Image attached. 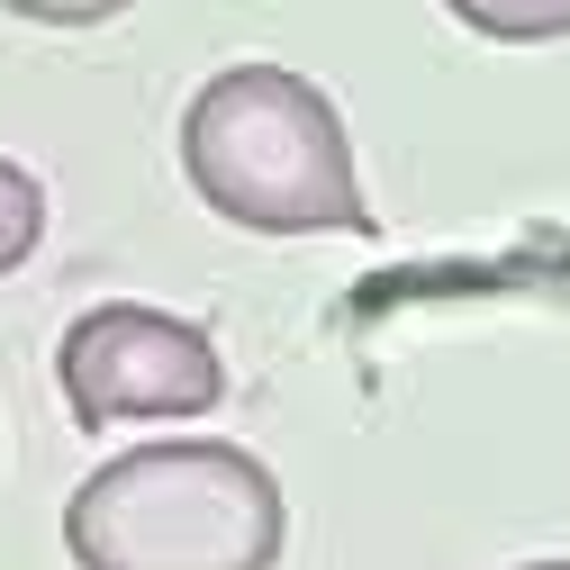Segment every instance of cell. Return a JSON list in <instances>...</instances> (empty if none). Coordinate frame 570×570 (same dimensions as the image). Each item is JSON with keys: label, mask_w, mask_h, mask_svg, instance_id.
<instances>
[{"label": "cell", "mask_w": 570, "mask_h": 570, "mask_svg": "<svg viewBox=\"0 0 570 570\" xmlns=\"http://www.w3.org/2000/svg\"><path fill=\"white\" fill-rule=\"evenodd\" d=\"M37 245H46V190H37L28 164L0 155V272H19Z\"/></svg>", "instance_id": "obj_5"}, {"label": "cell", "mask_w": 570, "mask_h": 570, "mask_svg": "<svg viewBox=\"0 0 570 570\" xmlns=\"http://www.w3.org/2000/svg\"><path fill=\"white\" fill-rule=\"evenodd\" d=\"M190 190L245 236H372L335 100L291 63H227L181 109Z\"/></svg>", "instance_id": "obj_1"}, {"label": "cell", "mask_w": 570, "mask_h": 570, "mask_svg": "<svg viewBox=\"0 0 570 570\" xmlns=\"http://www.w3.org/2000/svg\"><path fill=\"white\" fill-rule=\"evenodd\" d=\"M281 534V480L218 435L127 444L63 498L73 570H272Z\"/></svg>", "instance_id": "obj_2"}, {"label": "cell", "mask_w": 570, "mask_h": 570, "mask_svg": "<svg viewBox=\"0 0 570 570\" xmlns=\"http://www.w3.org/2000/svg\"><path fill=\"white\" fill-rule=\"evenodd\" d=\"M10 19H28V28H109V19H127L136 0H0Z\"/></svg>", "instance_id": "obj_6"}, {"label": "cell", "mask_w": 570, "mask_h": 570, "mask_svg": "<svg viewBox=\"0 0 570 570\" xmlns=\"http://www.w3.org/2000/svg\"><path fill=\"white\" fill-rule=\"evenodd\" d=\"M55 381H63V407H73L82 435H109V425H181V416H208L227 399V363L208 326L173 317V308H146V299H100L63 326L55 344Z\"/></svg>", "instance_id": "obj_3"}, {"label": "cell", "mask_w": 570, "mask_h": 570, "mask_svg": "<svg viewBox=\"0 0 570 570\" xmlns=\"http://www.w3.org/2000/svg\"><path fill=\"white\" fill-rule=\"evenodd\" d=\"M517 570H570V561H517Z\"/></svg>", "instance_id": "obj_7"}, {"label": "cell", "mask_w": 570, "mask_h": 570, "mask_svg": "<svg viewBox=\"0 0 570 570\" xmlns=\"http://www.w3.org/2000/svg\"><path fill=\"white\" fill-rule=\"evenodd\" d=\"M444 10L489 46H552L570 37V0H444Z\"/></svg>", "instance_id": "obj_4"}]
</instances>
